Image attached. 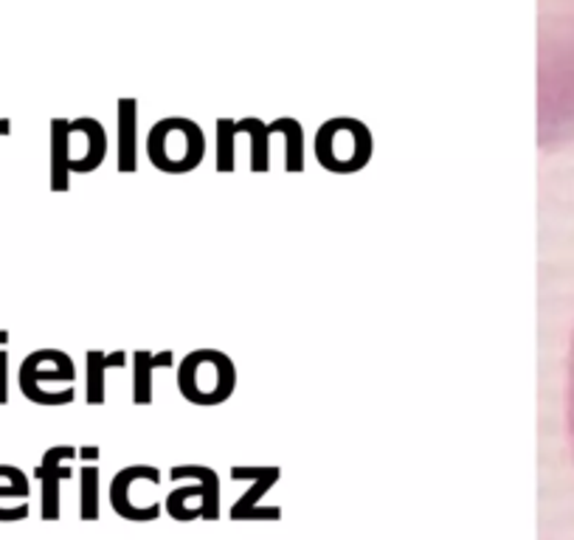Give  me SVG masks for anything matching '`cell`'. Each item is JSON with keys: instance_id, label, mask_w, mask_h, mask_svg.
I'll return each mask as SVG.
<instances>
[{"instance_id": "cell-1", "label": "cell", "mask_w": 574, "mask_h": 540, "mask_svg": "<svg viewBox=\"0 0 574 540\" xmlns=\"http://www.w3.org/2000/svg\"><path fill=\"white\" fill-rule=\"evenodd\" d=\"M77 367L62 349H37L18 369L20 391L37 406H68L77 400Z\"/></svg>"}, {"instance_id": "cell-2", "label": "cell", "mask_w": 574, "mask_h": 540, "mask_svg": "<svg viewBox=\"0 0 574 540\" xmlns=\"http://www.w3.org/2000/svg\"><path fill=\"white\" fill-rule=\"evenodd\" d=\"M236 369L220 349H194L181 360L178 389L194 406H220L234 394Z\"/></svg>"}, {"instance_id": "cell-3", "label": "cell", "mask_w": 574, "mask_h": 540, "mask_svg": "<svg viewBox=\"0 0 574 540\" xmlns=\"http://www.w3.org/2000/svg\"><path fill=\"white\" fill-rule=\"evenodd\" d=\"M372 132L363 121L339 116L319 127L315 132V158L326 172L352 174L361 172L372 161Z\"/></svg>"}, {"instance_id": "cell-4", "label": "cell", "mask_w": 574, "mask_h": 540, "mask_svg": "<svg viewBox=\"0 0 574 540\" xmlns=\"http://www.w3.org/2000/svg\"><path fill=\"white\" fill-rule=\"evenodd\" d=\"M147 156L161 172L181 174L200 167L207 156V136L192 119H161L147 136Z\"/></svg>"}, {"instance_id": "cell-5", "label": "cell", "mask_w": 574, "mask_h": 540, "mask_svg": "<svg viewBox=\"0 0 574 540\" xmlns=\"http://www.w3.org/2000/svg\"><path fill=\"white\" fill-rule=\"evenodd\" d=\"M198 479V487H183V490H175L167 499V510H170L172 518L178 521H192L198 512L187 510V501L192 496H200L203 499V518L207 521H214L220 516V479L212 468H203V464H178L172 468V479Z\"/></svg>"}, {"instance_id": "cell-6", "label": "cell", "mask_w": 574, "mask_h": 540, "mask_svg": "<svg viewBox=\"0 0 574 540\" xmlns=\"http://www.w3.org/2000/svg\"><path fill=\"white\" fill-rule=\"evenodd\" d=\"M108 156V136L97 119L68 121V169L71 174H88L102 167Z\"/></svg>"}, {"instance_id": "cell-7", "label": "cell", "mask_w": 574, "mask_h": 540, "mask_svg": "<svg viewBox=\"0 0 574 540\" xmlns=\"http://www.w3.org/2000/svg\"><path fill=\"white\" fill-rule=\"evenodd\" d=\"M234 479H254V487L249 496H242L234 507H231V518L234 521H279L282 510L279 507H256L260 499L279 481V468H231Z\"/></svg>"}, {"instance_id": "cell-8", "label": "cell", "mask_w": 574, "mask_h": 540, "mask_svg": "<svg viewBox=\"0 0 574 540\" xmlns=\"http://www.w3.org/2000/svg\"><path fill=\"white\" fill-rule=\"evenodd\" d=\"M77 450L68 444H57V448L46 450V457L37 464V479L43 487V518L46 521H57L60 518V481L71 476V470L62 468V462L73 459Z\"/></svg>"}, {"instance_id": "cell-9", "label": "cell", "mask_w": 574, "mask_h": 540, "mask_svg": "<svg viewBox=\"0 0 574 540\" xmlns=\"http://www.w3.org/2000/svg\"><path fill=\"white\" fill-rule=\"evenodd\" d=\"M161 481V476H158L155 468H147V464H135V468H124L119 476L113 479V484H110V501H113L115 512H119L121 518H128V521H155L158 512H161V507L152 504V507H135L133 501H130V484L133 481Z\"/></svg>"}, {"instance_id": "cell-10", "label": "cell", "mask_w": 574, "mask_h": 540, "mask_svg": "<svg viewBox=\"0 0 574 540\" xmlns=\"http://www.w3.org/2000/svg\"><path fill=\"white\" fill-rule=\"evenodd\" d=\"M29 518V479L14 464H0V521Z\"/></svg>"}, {"instance_id": "cell-11", "label": "cell", "mask_w": 574, "mask_h": 540, "mask_svg": "<svg viewBox=\"0 0 574 540\" xmlns=\"http://www.w3.org/2000/svg\"><path fill=\"white\" fill-rule=\"evenodd\" d=\"M128 367V352L124 349H115V352H102V349H91L85 360V400L91 406H99V402L108 400V378L110 369H124Z\"/></svg>"}, {"instance_id": "cell-12", "label": "cell", "mask_w": 574, "mask_h": 540, "mask_svg": "<svg viewBox=\"0 0 574 540\" xmlns=\"http://www.w3.org/2000/svg\"><path fill=\"white\" fill-rule=\"evenodd\" d=\"M135 132H139V102L128 97L119 99V158H115V167L124 174L139 169Z\"/></svg>"}, {"instance_id": "cell-13", "label": "cell", "mask_w": 574, "mask_h": 540, "mask_svg": "<svg viewBox=\"0 0 574 540\" xmlns=\"http://www.w3.org/2000/svg\"><path fill=\"white\" fill-rule=\"evenodd\" d=\"M175 367V352L163 349V352L152 354L147 349H135L133 352V400L139 406L152 400V372L155 369Z\"/></svg>"}, {"instance_id": "cell-14", "label": "cell", "mask_w": 574, "mask_h": 540, "mask_svg": "<svg viewBox=\"0 0 574 540\" xmlns=\"http://www.w3.org/2000/svg\"><path fill=\"white\" fill-rule=\"evenodd\" d=\"M68 119H51V192H68Z\"/></svg>"}, {"instance_id": "cell-15", "label": "cell", "mask_w": 574, "mask_h": 540, "mask_svg": "<svg viewBox=\"0 0 574 540\" xmlns=\"http://www.w3.org/2000/svg\"><path fill=\"white\" fill-rule=\"evenodd\" d=\"M236 127L251 139V169H254V172H268V169H271V136L276 132L273 121L265 124L262 119L249 116V119L236 121Z\"/></svg>"}, {"instance_id": "cell-16", "label": "cell", "mask_w": 574, "mask_h": 540, "mask_svg": "<svg viewBox=\"0 0 574 540\" xmlns=\"http://www.w3.org/2000/svg\"><path fill=\"white\" fill-rule=\"evenodd\" d=\"M273 127L284 139V169L302 172L304 169V130L296 119H273Z\"/></svg>"}, {"instance_id": "cell-17", "label": "cell", "mask_w": 574, "mask_h": 540, "mask_svg": "<svg viewBox=\"0 0 574 540\" xmlns=\"http://www.w3.org/2000/svg\"><path fill=\"white\" fill-rule=\"evenodd\" d=\"M240 136V127L234 119H218V169L234 172V141Z\"/></svg>"}, {"instance_id": "cell-18", "label": "cell", "mask_w": 574, "mask_h": 540, "mask_svg": "<svg viewBox=\"0 0 574 540\" xmlns=\"http://www.w3.org/2000/svg\"><path fill=\"white\" fill-rule=\"evenodd\" d=\"M99 516V470L85 468L82 470V518L85 521H97Z\"/></svg>"}, {"instance_id": "cell-19", "label": "cell", "mask_w": 574, "mask_h": 540, "mask_svg": "<svg viewBox=\"0 0 574 540\" xmlns=\"http://www.w3.org/2000/svg\"><path fill=\"white\" fill-rule=\"evenodd\" d=\"M9 402V352L0 347V406Z\"/></svg>"}, {"instance_id": "cell-20", "label": "cell", "mask_w": 574, "mask_h": 540, "mask_svg": "<svg viewBox=\"0 0 574 540\" xmlns=\"http://www.w3.org/2000/svg\"><path fill=\"white\" fill-rule=\"evenodd\" d=\"M9 132H12V121L0 119V139H7Z\"/></svg>"}, {"instance_id": "cell-21", "label": "cell", "mask_w": 574, "mask_h": 540, "mask_svg": "<svg viewBox=\"0 0 574 540\" xmlns=\"http://www.w3.org/2000/svg\"><path fill=\"white\" fill-rule=\"evenodd\" d=\"M9 343V330H0V347H7Z\"/></svg>"}]
</instances>
